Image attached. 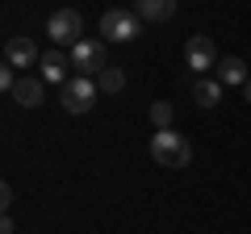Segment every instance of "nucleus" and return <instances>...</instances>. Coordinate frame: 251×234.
<instances>
[{"label":"nucleus","instance_id":"obj_1","mask_svg":"<svg viewBox=\"0 0 251 234\" xmlns=\"http://www.w3.org/2000/svg\"><path fill=\"white\" fill-rule=\"evenodd\" d=\"M151 155H155L159 167H188L193 146H188V138L176 134V130H155L151 134Z\"/></svg>","mask_w":251,"mask_h":234},{"label":"nucleus","instance_id":"obj_2","mask_svg":"<svg viewBox=\"0 0 251 234\" xmlns=\"http://www.w3.org/2000/svg\"><path fill=\"white\" fill-rule=\"evenodd\" d=\"M72 67L75 75H100L109 67V50L100 38H80V42L72 46Z\"/></svg>","mask_w":251,"mask_h":234},{"label":"nucleus","instance_id":"obj_3","mask_svg":"<svg viewBox=\"0 0 251 234\" xmlns=\"http://www.w3.org/2000/svg\"><path fill=\"white\" fill-rule=\"evenodd\" d=\"M100 34H105L109 42H134V38L143 34V17H138L134 9H109L105 17H100Z\"/></svg>","mask_w":251,"mask_h":234},{"label":"nucleus","instance_id":"obj_4","mask_svg":"<svg viewBox=\"0 0 251 234\" xmlns=\"http://www.w3.org/2000/svg\"><path fill=\"white\" fill-rule=\"evenodd\" d=\"M46 34H50L54 46H75L84 38V17L75 9H59V13H50V21H46Z\"/></svg>","mask_w":251,"mask_h":234},{"label":"nucleus","instance_id":"obj_5","mask_svg":"<svg viewBox=\"0 0 251 234\" xmlns=\"http://www.w3.org/2000/svg\"><path fill=\"white\" fill-rule=\"evenodd\" d=\"M97 80L92 75H72V80L63 84V109L67 113H88L92 105H97Z\"/></svg>","mask_w":251,"mask_h":234},{"label":"nucleus","instance_id":"obj_6","mask_svg":"<svg viewBox=\"0 0 251 234\" xmlns=\"http://www.w3.org/2000/svg\"><path fill=\"white\" fill-rule=\"evenodd\" d=\"M184 59H188V67H193V75L218 67V46H214V38H209V34H193V38L184 42Z\"/></svg>","mask_w":251,"mask_h":234},{"label":"nucleus","instance_id":"obj_7","mask_svg":"<svg viewBox=\"0 0 251 234\" xmlns=\"http://www.w3.org/2000/svg\"><path fill=\"white\" fill-rule=\"evenodd\" d=\"M4 63L9 67H34V63H42V54H38V46H34V38L29 34H13L9 42H4Z\"/></svg>","mask_w":251,"mask_h":234},{"label":"nucleus","instance_id":"obj_8","mask_svg":"<svg viewBox=\"0 0 251 234\" xmlns=\"http://www.w3.org/2000/svg\"><path fill=\"white\" fill-rule=\"evenodd\" d=\"M38 67H42V80H46V84H67V80H72V75H67V67H72V54H63V46L46 50Z\"/></svg>","mask_w":251,"mask_h":234},{"label":"nucleus","instance_id":"obj_9","mask_svg":"<svg viewBox=\"0 0 251 234\" xmlns=\"http://www.w3.org/2000/svg\"><path fill=\"white\" fill-rule=\"evenodd\" d=\"M9 96L17 100V105H25V109H38V105L46 100V88H42V80H34V75H21L17 88H13Z\"/></svg>","mask_w":251,"mask_h":234},{"label":"nucleus","instance_id":"obj_10","mask_svg":"<svg viewBox=\"0 0 251 234\" xmlns=\"http://www.w3.org/2000/svg\"><path fill=\"white\" fill-rule=\"evenodd\" d=\"M218 84H222V88H230V84H247L251 75H247V63H243L239 54H226V59H218Z\"/></svg>","mask_w":251,"mask_h":234},{"label":"nucleus","instance_id":"obj_11","mask_svg":"<svg viewBox=\"0 0 251 234\" xmlns=\"http://www.w3.org/2000/svg\"><path fill=\"white\" fill-rule=\"evenodd\" d=\"M134 13L143 21H168L176 13V0H134Z\"/></svg>","mask_w":251,"mask_h":234},{"label":"nucleus","instance_id":"obj_12","mask_svg":"<svg viewBox=\"0 0 251 234\" xmlns=\"http://www.w3.org/2000/svg\"><path fill=\"white\" fill-rule=\"evenodd\" d=\"M222 100V84L218 80H193V105L197 109H214Z\"/></svg>","mask_w":251,"mask_h":234},{"label":"nucleus","instance_id":"obj_13","mask_svg":"<svg viewBox=\"0 0 251 234\" xmlns=\"http://www.w3.org/2000/svg\"><path fill=\"white\" fill-rule=\"evenodd\" d=\"M97 88L109 92V96H113V92H122V88H126V71H122V67H105V71L97 75Z\"/></svg>","mask_w":251,"mask_h":234},{"label":"nucleus","instance_id":"obj_14","mask_svg":"<svg viewBox=\"0 0 251 234\" xmlns=\"http://www.w3.org/2000/svg\"><path fill=\"white\" fill-rule=\"evenodd\" d=\"M172 117H176V109H172L168 100H155V105H151V121H155V130H172Z\"/></svg>","mask_w":251,"mask_h":234},{"label":"nucleus","instance_id":"obj_15","mask_svg":"<svg viewBox=\"0 0 251 234\" xmlns=\"http://www.w3.org/2000/svg\"><path fill=\"white\" fill-rule=\"evenodd\" d=\"M0 205H4V209L13 205V184H0Z\"/></svg>","mask_w":251,"mask_h":234},{"label":"nucleus","instance_id":"obj_16","mask_svg":"<svg viewBox=\"0 0 251 234\" xmlns=\"http://www.w3.org/2000/svg\"><path fill=\"white\" fill-rule=\"evenodd\" d=\"M243 100H247V105H251V80L243 84Z\"/></svg>","mask_w":251,"mask_h":234}]
</instances>
